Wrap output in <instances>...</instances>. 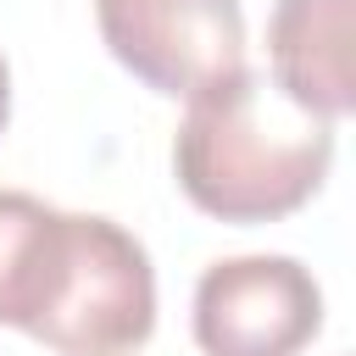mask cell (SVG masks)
I'll return each instance as SVG.
<instances>
[{"instance_id":"obj_4","label":"cell","mask_w":356,"mask_h":356,"mask_svg":"<svg viewBox=\"0 0 356 356\" xmlns=\"http://www.w3.org/2000/svg\"><path fill=\"white\" fill-rule=\"evenodd\" d=\"M106 50L156 95H200L245 67L239 0H95Z\"/></svg>"},{"instance_id":"obj_5","label":"cell","mask_w":356,"mask_h":356,"mask_svg":"<svg viewBox=\"0 0 356 356\" xmlns=\"http://www.w3.org/2000/svg\"><path fill=\"white\" fill-rule=\"evenodd\" d=\"M350 6L356 0H278L267 22L278 89L328 122L350 111Z\"/></svg>"},{"instance_id":"obj_1","label":"cell","mask_w":356,"mask_h":356,"mask_svg":"<svg viewBox=\"0 0 356 356\" xmlns=\"http://www.w3.org/2000/svg\"><path fill=\"white\" fill-rule=\"evenodd\" d=\"M334 167V122L306 111L261 67L189 95L172 134L178 189L222 222H278L300 211Z\"/></svg>"},{"instance_id":"obj_7","label":"cell","mask_w":356,"mask_h":356,"mask_svg":"<svg viewBox=\"0 0 356 356\" xmlns=\"http://www.w3.org/2000/svg\"><path fill=\"white\" fill-rule=\"evenodd\" d=\"M11 122V67H6V56H0V128Z\"/></svg>"},{"instance_id":"obj_6","label":"cell","mask_w":356,"mask_h":356,"mask_svg":"<svg viewBox=\"0 0 356 356\" xmlns=\"http://www.w3.org/2000/svg\"><path fill=\"white\" fill-rule=\"evenodd\" d=\"M61 228L67 211L44 206L39 195L0 189V323L6 328H33L56 256H61Z\"/></svg>"},{"instance_id":"obj_3","label":"cell","mask_w":356,"mask_h":356,"mask_svg":"<svg viewBox=\"0 0 356 356\" xmlns=\"http://www.w3.org/2000/svg\"><path fill=\"white\" fill-rule=\"evenodd\" d=\"M189 323L206 356H300L323 328V289L295 256H228L200 273Z\"/></svg>"},{"instance_id":"obj_2","label":"cell","mask_w":356,"mask_h":356,"mask_svg":"<svg viewBox=\"0 0 356 356\" xmlns=\"http://www.w3.org/2000/svg\"><path fill=\"white\" fill-rule=\"evenodd\" d=\"M150 328L156 273L145 245L100 211H67L61 256L28 334L61 356H134Z\"/></svg>"}]
</instances>
